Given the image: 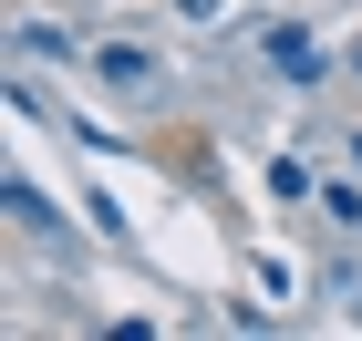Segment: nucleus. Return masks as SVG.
Masks as SVG:
<instances>
[{
    "instance_id": "6",
    "label": "nucleus",
    "mask_w": 362,
    "mask_h": 341,
    "mask_svg": "<svg viewBox=\"0 0 362 341\" xmlns=\"http://www.w3.org/2000/svg\"><path fill=\"white\" fill-rule=\"evenodd\" d=\"M352 166H362V135H352Z\"/></svg>"
},
{
    "instance_id": "2",
    "label": "nucleus",
    "mask_w": 362,
    "mask_h": 341,
    "mask_svg": "<svg viewBox=\"0 0 362 341\" xmlns=\"http://www.w3.org/2000/svg\"><path fill=\"white\" fill-rule=\"evenodd\" d=\"M269 73H279V83H332V52H321L300 21H279L269 31Z\"/></svg>"
},
{
    "instance_id": "3",
    "label": "nucleus",
    "mask_w": 362,
    "mask_h": 341,
    "mask_svg": "<svg viewBox=\"0 0 362 341\" xmlns=\"http://www.w3.org/2000/svg\"><path fill=\"white\" fill-rule=\"evenodd\" d=\"M310 207H321L332 227H362V186H352V176H321V186H310Z\"/></svg>"
},
{
    "instance_id": "7",
    "label": "nucleus",
    "mask_w": 362,
    "mask_h": 341,
    "mask_svg": "<svg viewBox=\"0 0 362 341\" xmlns=\"http://www.w3.org/2000/svg\"><path fill=\"white\" fill-rule=\"evenodd\" d=\"M352 73H362V42H352Z\"/></svg>"
},
{
    "instance_id": "5",
    "label": "nucleus",
    "mask_w": 362,
    "mask_h": 341,
    "mask_svg": "<svg viewBox=\"0 0 362 341\" xmlns=\"http://www.w3.org/2000/svg\"><path fill=\"white\" fill-rule=\"evenodd\" d=\"M176 11H218V0H176Z\"/></svg>"
},
{
    "instance_id": "4",
    "label": "nucleus",
    "mask_w": 362,
    "mask_h": 341,
    "mask_svg": "<svg viewBox=\"0 0 362 341\" xmlns=\"http://www.w3.org/2000/svg\"><path fill=\"white\" fill-rule=\"evenodd\" d=\"M310 186H321V176H310L300 155H279V166H269V197H290V207H310Z\"/></svg>"
},
{
    "instance_id": "1",
    "label": "nucleus",
    "mask_w": 362,
    "mask_h": 341,
    "mask_svg": "<svg viewBox=\"0 0 362 341\" xmlns=\"http://www.w3.org/2000/svg\"><path fill=\"white\" fill-rule=\"evenodd\" d=\"M93 73H104L124 104H156V93H166V62L145 52V42H104V52H93Z\"/></svg>"
}]
</instances>
